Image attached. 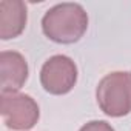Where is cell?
Segmentation results:
<instances>
[{
  "instance_id": "obj_1",
  "label": "cell",
  "mask_w": 131,
  "mask_h": 131,
  "mask_svg": "<svg viewBox=\"0 0 131 131\" xmlns=\"http://www.w3.org/2000/svg\"><path fill=\"white\" fill-rule=\"evenodd\" d=\"M88 29V14L82 5L65 2L49 8L42 19L43 34L62 45L79 42Z\"/></svg>"
},
{
  "instance_id": "obj_2",
  "label": "cell",
  "mask_w": 131,
  "mask_h": 131,
  "mask_svg": "<svg viewBox=\"0 0 131 131\" xmlns=\"http://www.w3.org/2000/svg\"><path fill=\"white\" fill-rule=\"evenodd\" d=\"M97 105L110 117H123L131 113V71L106 74L96 88Z\"/></svg>"
},
{
  "instance_id": "obj_3",
  "label": "cell",
  "mask_w": 131,
  "mask_h": 131,
  "mask_svg": "<svg viewBox=\"0 0 131 131\" xmlns=\"http://www.w3.org/2000/svg\"><path fill=\"white\" fill-rule=\"evenodd\" d=\"M0 114L6 128L14 131H28L34 128L40 117L37 102L23 93H0Z\"/></svg>"
},
{
  "instance_id": "obj_4",
  "label": "cell",
  "mask_w": 131,
  "mask_h": 131,
  "mask_svg": "<svg viewBox=\"0 0 131 131\" xmlns=\"http://www.w3.org/2000/svg\"><path fill=\"white\" fill-rule=\"evenodd\" d=\"M77 82V67L71 57L56 54L49 57L40 70V83L43 90L54 96L68 94Z\"/></svg>"
},
{
  "instance_id": "obj_5",
  "label": "cell",
  "mask_w": 131,
  "mask_h": 131,
  "mask_svg": "<svg viewBox=\"0 0 131 131\" xmlns=\"http://www.w3.org/2000/svg\"><path fill=\"white\" fill-rule=\"evenodd\" d=\"M28 63L17 51L0 52V86L2 93L19 91L28 80Z\"/></svg>"
},
{
  "instance_id": "obj_6",
  "label": "cell",
  "mask_w": 131,
  "mask_h": 131,
  "mask_svg": "<svg viewBox=\"0 0 131 131\" xmlns=\"http://www.w3.org/2000/svg\"><path fill=\"white\" fill-rule=\"evenodd\" d=\"M26 5L22 0L0 2V39L9 40L19 37L26 26Z\"/></svg>"
},
{
  "instance_id": "obj_7",
  "label": "cell",
  "mask_w": 131,
  "mask_h": 131,
  "mask_svg": "<svg viewBox=\"0 0 131 131\" xmlns=\"http://www.w3.org/2000/svg\"><path fill=\"white\" fill-rule=\"evenodd\" d=\"M79 131H116V129L105 120H91L86 122Z\"/></svg>"
}]
</instances>
